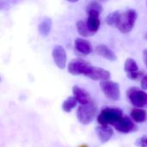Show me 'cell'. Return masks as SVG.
Masks as SVG:
<instances>
[{
    "label": "cell",
    "instance_id": "484cf974",
    "mask_svg": "<svg viewBox=\"0 0 147 147\" xmlns=\"http://www.w3.org/2000/svg\"><path fill=\"white\" fill-rule=\"evenodd\" d=\"M145 39H146V40H147V33H146V34L145 35Z\"/></svg>",
    "mask_w": 147,
    "mask_h": 147
},
{
    "label": "cell",
    "instance_id": "d6986e66",
    "mask_svg": "<svg viewBox=\"0 0 147 147\" xmlns=\"http://www.w3.org/2000/svg\"><path fill=\"white\" fill-rule=\"evenodd\" d=\"M76 27H77L78 33L81 36H83V38L84 37H90V36L93 35V34L89 29L86 22H84V21H78V22L76 24Z\"/></svg>",
    "mask_w": 147,
    "mask_h": 147
},
{
    "label": "cell",
    "instance_id": "8992f818",
    "mask_svg": "<svg viewBox=\"0 0 147 147\" xmlns=\"http://www.w3.org/2000/svg\"><path fill=\"white\" fill-rule=\"evenodd\" d=\"M127 97L130 102L136 108L147 107V93L145 90L133 87L127 90Z\"/></svg>",
    "mask_w": 147,
    "mask_h": 147
},
{
    "label": "cell",
    "instance_id": "83f0119b",
    "mask_svg": "<svg viewBox=\"0 0 147 147\" xmlns=\"http://www.w3.org/2000/svg\"><path fill=\"white\" fill-rule=\"evenodd\" d=\"M146 5H147V3H146Z\"/></svg>",
    "mask_w": 147,
    "mask_h": 147
},
{
    "label": "cell",
    "instance_id": "5b68a950",
    "mask_svg": "<svg viewBox=\"0 0 147 147\" xmlns=\"http://www.w3.org/2000/svg\"><path fill=\"white\" fill-rule=\"evenodd\" d=\"M100 87L103 94L112 101H118L121 98V90L119 84L111 81L105 80L100 82Z\"/></svg>",
    "mask_w": 147,
    "mask_h": 147
},
{
    "label": "cell",
    "instance_id": "d4e9b609",
    "mask_svg": "<svg viewBox=\"0 0 147 147\" xmlns=\"http://www.w3.org/2000/svg\"><path fill=\"white\" fill-rule=\"evenodd\" d=\"M67 1H69V2H71V3H76V2H78V0H67Z\"/></svg>",
    "mask_w": 147,
    "mask_h": 147
},
{
    "label": "cell",
    "instance_id": "cb8c5ba5",
    "mask_svg": "<svg viewBox=\"0 0 147 147\" xmlns=\"http://www.w3.org/2000/svg\"><path fill=\"white\" fill-rule=\"evenodd\" d=\"M143 60H144V63L147 68V49H145L143 51Z\"/></svg>",
    "mask_w": 147,
    "mask_h": 147
},
{
    "label": "cell",
    "instance_id": "ac0fdd59",
    "mask_svg": "<svg viewBox=\"0 0 147 147\" xmlns=\"http://www.w3.org/2000/svg\"><path fill=\"white\" fill-rule=\"evenodd\" d=\"M131 117L136 122H139V123L143 122V121H145L146 120V111L142 109H140V108H136V109L132 110Z\"/></svg>",
    "mask_w": 147,
    "mask_h": 147
},
{
    "label": "cell",
    "instance_id": "9a60e30c",
    "mask_svg": "<svg viewBox=\"0 0 147 147\" xmlns=\"http://www.w3.org/2000/svg\"><path fill=\"white\" fill-rule=\"evenodd\" d=\"M124 70H125L128 78L131 76H133L134 74H135L136 72L140 71L139 65H138L137 62L135 61V59H134L133 58H127V59L125 65H124Z\"/></svg>",
    "mask_w": 147,
    "mask_h": 147
},
{
    "label": "cell",
    "instance_id": "ba28073f",
    "mask_svg": "<svg viewBox=\"0 0 147 147\" xmlns=\"http://www.w3.org/2000/svg\"><path fill=\"white\" fill-rule=\"evenodd\" d=\"M87 78L96 80V81H105V80H109L111 78V73L101 67L94 66L92 65L86 76Z\"/></svg>",
    "mask_w": 147,
    "mask_h": 147
},
{
    "label": "cell",
    "instance_id": "603a6c76",
    "mask_svg": "<svg viewBox=\"0 0 147 147\" xmlns=\"http://www.w3.org/2000/svg\"><path fill=\"white\" fill-rule=\"evenodd\" d=\"M139 145L141 147H147V138L143 137L139 140Z\"/></svg>",
    "mask_w": 147,
    "mask_h": 147
},
{
    "label": "cell",
    "instance_id": "6da1fadb",
    "mask_svg": "<svg viewBox=\"0 0 147 147\" xmlns=\"http://www.w3.org/2000/svg\"><path fill=\"white\" fill-rule=\"evenodd\" d=\"M138 14L135 9H130L124 12H121V16L116 25V28L122 34L130 33L137 21Z\"/></svg>",
    "mask_w": 147,
    "mask_h": 147
},
{
    "label": "cell",
    "instance_id": "e0dca14e",
    "mask_svg": "<svg viewBox=\"0 0 147 147\" xmlns=\"http://www.w3.org/2000/svg\"><path fill=\"white\" fill-rule=\"evenodd\" d=\"M87 25L89 29L90 30V32L93 34V35L97 33V31L100 28V25H101V22L99 19V16H88V18L86 20Z\"/></svg>",
    "mask_w": 147,
    "mask_h": 147
},
{
    "label": "cell",
    "instance_id": "9c48e42d",
    "mask_svg": "<svg viewBox=\"0 0 147 147\" xmlns=\"http://www.w3.org/2000/svg\"><path fill=\"white\" fill-rule=\"evenodd\" d=\"M113 126L115 127V128L117 131H119L120 133H122V134H128V133H132L136 130L135 124L127 116H124V117L122 116Z\"/></svg>",
    "mask_w": 147,
    "mask_h": 147
},
{
    "label": "cell",
    "instance_id": "3957f363",
    "mask_svg": "<svg viewBox=\"0 0 147 147\" xmlns=\"http://www.w3.org/2000/svg\"><path fill=\"white\" fill-rule=\"evenodd\" d=\"M122 117V111L118 108L104 109L97 117L101 125H114Z\"/></svg>",
    "mask_w": 147,
    "mask_h": 147
},
{
    "label": "cell",
    "instance_id": "7a4b0ae2",
    "mask_svg": "<svg viewBox=\"0 0 147 147\" xmlns=\"http://www.w3.org/2000/svg\"><path fill=\"white\" fill-rule=\"evenodd\" d=\"M96 114L97 107L93 102H90L88 104L80 105L78 107L77 111V117L82 124L87 125L96 118Z\"/></svg>",
    "mask_w": 147,
    "mask_h": 147
},
{
    "label": "cell",
    "instance_id": "44dd1931",
    "mask_svg": "<svg viewBox=\"0 0 147 147\" xmlns=\"http://www.w3.org/2000/svg\"><path fill=\"white\" fill-rule=\"evenodd\" d=\"M78 104V101L74 96H69L64 102L62 105V109L65 112H71Z\"/></svg>",
    "mask_w": 147,
    "mask_h": 147
},
{
    "label": "cell",
    "instance_id": "4316f807",
    "mask_svg": "<svg viewBox=\"0 0 147 147\" xmlns=\"http://www.w3.org/2000/svg\"><path fill=\"white\" fill-rule=\"evenodd\" d=\"M81 147H86V146H81Z\"/></svg>",
    "mask_w": 147,
    "mask_h": 147
},
{
    "label": "cell",
    "instance_id": "2e32d148",
    "mask_svg": "<svg viewBox=\"0 0 147 147\" xmlns=\"http://www.w3.org/2000/svg\"><path fill=\"white\" fill-rule=\"evenodd\" d=\"M86 12L88 16H99L102 12V6L98 1H91L88 3L86 7Z\"/></svg>",
    "mask_w": 147,
    "mask_h": 147
},
{
    "label": "cell",
    "instance_id": "7402d4cb",
    "mask_svg": "<svg viewBox=\"0 0 147 147\" xmlns=\"http://www.w3.org/2000/svg\"><path fill=\"white\" fill-rule=\"evenodd\" d=\"M140 84H141V88H142L143 90H147V74L144 75L143 78H141Z\"/></svg>",
    "mask_w": 147,
    "mask_h": 147
},
{
    "label": "cell",
    "instance_id": "5bb4252c",
    "mask_svg": "<svg viewBox=\"0 0 147 147\" xmlns=\"http://www.w3.org/2000/svg\"><path fill=\"white\" fill-rule=\"evenodd\" d=\"M53 28V21L49 17H44L38 25V31L41 36H47Z\"/></svg>",
    "mask_w": 147,
    "mask_h": 147
},
{
    "label": "cell",
    "instance_id": "ffe728a7",
    "mask_svg": "<svg viewBox=\"0 0 147 147\" xmlns=\"http://www.w3.org/2000/svg\"><path fill=\"white\" fill-rule=\"evenodd\" d=\"M120 16H121V12L120 11H114L110 14H109L105 19V22L106 23L109 25V26H111V27H115L116 28V25L118 23V21H119V18H120Z\"/></svg>",
    "mask_w": 147,
    "mask_h": 147
},
{
    "label": "cell",
    "instance_id": "277c9868",
    "mask_svg": "<svg viewBox=\"0 0 147 147\" xmlns=\"http://www.w3.org/2000/svg\"><path fill=\"white\" fill-rule=\"evenodd\" d=\"M91 66L92 65L89 61L84 60L81 58H77L71 59L67 65V70L68 72L71 75H84L86 77Z\"/></svg>",
    "mask_w": 147,
    "mask_h": 147
},
{
    "label": "cell",
    "instance_id": "7c38bea8",
    "mask_svg": "<svg viewBox=\"0 0 147 147\" xmlns=\"http://www.w3.org/2000/svg\"><path fill=\"white\" fill-rule=\"evenodd\" d=\"M95 51L96 54H98L100 57L104 58L109 61H115L117 59V57L115 52L104 44H100L96 46V47L95 48Z\"/></svg>",
    "mask_w": 147,
    "mask_h": 147
},
{
    "label": "cell",
    "instance_id": "8fae6325",
    "mask_svg": "<svg viewBox=\"0 0 147 147\" xmlns=\"http://www.w3.org/2000/svg\"><path fill=\"white\" fill-rule=\"evenodd\" d=\"M72 92H73V96L77 99L78 102L80 103V105H84V104H88L90 102H92L90 100V94L84 90V89L80 88L78 85L73 86L72 88Z\"/></svg>",
    "mask_w": 147,
    "mask_h": 147
},
{
    "label": "cell",
    "instance_id": "52a82bcc",
    "mask_svg": "<svg viewBox=\"0 0 147 147\" xmlns=\"http://www.w3.org/2000/svg\"><path fill=\"white\" fill-rule=\"evenodd\" d=\"M52 56L54 61V64L57 65L59 69H65L67 65V54L65 52V49L60 46L57 45L53 48L52 51Z\"/></svg>",
    "mask_w": 147,
    "mask_h": 147
},
{
    "label": "cell",
    "instance_id": "30bf717a",
    "mask_svg": "<svg viewBox=\"0 0 147 147\" xmlns=\"http://www.w3.org/2000/svg\"><path fill=\"white\" fill-rule=\"evenodd\" d=\"M74 48L79 54L84 55V56L90 54L93 51V47H92L91 43L84 38H77L75 40Z\"/></svg>",
    "mask_w": 147,
    "mask_h": 147
},
{
    "label": "cell",
    "instance_id": "4fadbf2b",
    "mask_svg": "<svg viewBox=\"0 0 147 147\" xmlns=\"http://www.w3.org/2000/svg\"><path fill=\"white\" fill-rule=\"evenodd\" d=\"M96 132L99 140L102 142H108L114 134L113 129L109 127L108 125H102L100 127H97Z\"/></svg>",
    "mask_w": 147,
    "mask_h": 147
}]
</instances>
